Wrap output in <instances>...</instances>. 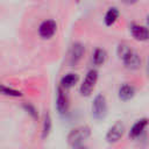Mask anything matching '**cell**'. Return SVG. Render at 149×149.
Listing matches in <instances>:
<instances>
[{"label":"cell","instance_id":"cell-1","mask_svg":"<svg viewBox=\"0 0 149 149\" xmlns=\"http://www.w3.org/2000/svg\"><path fill=\"white\" fill-rule=\"evenodd\" d=\"M118 55L122 59L125 66L129 70H136L141 66V57L139 54L133 50L130 47H128L125 43L119 44L118 47Z\"/></svg>","mask_w":149,"mask_h":149},{"label":"cell","instance_id":"cell-2","mask_svg":"<svg viewBox=\"0 0 149 149\" xmlns=\"http://www.w3.org/2000/svg\"><path fill=\"white\" fill-rule=\"evenodd\" d=\"M91 135V129L87 126H79L72 129L68 135V141L72 146L81 144L85 140H87Z\"/></svg>","mask_w":149,"mask_h":149},{"label":"cell","instance_id":"cell-3","mask_svg":"<svg viewBox=\"0 0 149 149\" xmlns=\"http://www.w3.org/2000/svg\"><path fill=\"white\" fill-rule=\"evenodd\" d=\"M107 114V101L105 95L98 94L92 102V115L97 120H101Z\"/></svg>","mask_w":149,"mask_h":149},{"label":"cell","instance_id":"cell-4","mask_svg":"<svg viewBox=\"0 0 149 149\" xmlns=\"http://www.w3.org/2000/svg\"><path fill=\"white\" fill-rule=\"evenodd\" d=\"M98 80V71L97 70H90L84 79V81L80 85V94L81 95H90L95 86V83Z\"/></svg>","mask_w":149,"mask_h":149},{"label":"cell","instance_id":"cell-5","mask_svg":"<svg viewBox=\"0 0 149 149\" xmlns=\"http://www.w3.org/2000/svg\"><path fill=\"white\" fill-rule=\"evenodd\" d=\"M57 30V23L56 21L49 19V20H44L40 26H38V35L47 40V38H50L55 35Z\"/></svg>","mask_w":149,"mask_h":149},{"label":"cell","instance_id":"cell-6","mask_svg":"<svg viewBox=\"0 0 149 149\" xmlns=\"http://www.w3.org/2000/svg\"><path fill=\"white\" fill-rule=\"evenodd\" d=\"M123 133H125V125L121 121H118L112 127H109V129L107 130L106 140L109 143H115L122 137Z\"/></svg>","mask_w":149,"mask_h":149},{"label":"cell","instance_id":"cell-7","mask_svg":"<svg viewBox=\"0 0 149 149\" xmlns=\"http://www.w3.org/2000/svg\"><path fill=\"white\" fill-rule=\"evenodd\" d=\"M84 52H85V48L81 43L72 44V47L70 49V52H69V63H70V65H76L81 59V57L84 56Z\"/></svg>","mask_w":149,"mask_h":149},{"label":"cell","instance_id":"cell-8","mask_svg":"<svg viewBox=\"0 0 149 149\" xmlns=\"http://www.w3.org/2000/svg\"><path fill=\"white\" fill-rule=\"evenodd\" d=\"M56 108L61 114H64L68 112L69 108V99L65 93V91L62 87L57 88V97H56Z\"/></svg>","mask_w":149,"mask_h":149},{"label":"cell","instance_id":"cell-9","mask_svg":"<svg viewBox=\"0 0 149 149\" xmlns=\"http://www.w3.org/2000/svg\"><path fill=\"white\" fill-rule=\"evenodd\" d=\"M130 33H132L133 37L137 41H147L149 37V33H148L147 27L141 26V24L133 23L130 26Z\"/></svg>","mask_w":149,"mask_h":149},{"label":"cell","instance_id":"cell-10","mask_svg":"<svg viewBox=\"0 0 149 149\" xmlns=\"http://www.w3.org/2000/svg\"><path fill=\"white\" fill-rule=\"evenodd\" d=\"M147 125H148V120H147L146 118L137 120V121L132 126V128H130V130H129V136H130L132 139L139 137V136L144 132Z\"/></svg>","mask_w":149,"mask_h":149},{"label":"cell","instance_id":"cell-11","mask_svg":"<svg viewBox=\"0 0 149 149\" xmlns=\"http://www.w3.org/2000/svg\"><path fill=\"white\" fill-rule=\"evenodd\" d=\"M118 94H119V98H120L122 101H128V100H130V99L134 97V94H135V88H134V86L130 85V84H123V85L120 86Z\"/></svg>","mask_w":149,"mask_h":149},{"label":"cell","instance_id":"cell-12","mask_svg":"<svg viewBox=\"0 0 149 149\" xmlns=\"http://www.w3.org/2000/svg\"><path fill=\"white\" fill-rule=\"evenodd\" d=\"M78 81V74L77 73H68L62 77L61 79V86L63 90H68L73 87Z\"/></svg>","mask_w":149,"mask_h":149},{"label":"cell","instance_id":"cell-13","mask_svg":"<svg viewBox=\"0 0 149 149\" xmlns=\"http://www.w3.org/2000/svg\"><path fill=\"white\" fill-rule=\"evenodd\" d=\"M119 15H120V12H119V9L116 7H109L108 10L105 14V19H104L105 24L106 26H112L118 20Z\"/></svg>","mask_w":149,"mask_h":149},{"label":"cell","instance_id":"cell-14","mask_svg":"<svg viewBox=\"0 0 149 149\" xmlns=\"http://www.w3.org/2000/svg\"><path fill=\"white\" fill-rule=\"evenodd\" d=\"M106 57H107V54L104 49H95L94 52H93V56H92V62L94 65H101L105 61H106Z\"/></svg>","mask_w":149,"mask_h":149},{"label":"cell","instance_id":"cell-15","mask_svg":"<svg viewBox=\"0 0 149 149\" xmlns=\"http://www.w3.org/2000/svg\"><path fill=\"white\" fill-rule=\"evenodd\" d=\"M0 93L1 94H6V95H10V97H21V92L14 88H9L2 84H0Z\"/></svg>","mask_w":149,"mask_h":149},{"label":"cell","instance_id":"cell-16","mask_svg":"<svg viewBox=\"0 0 149 149\" xmlns=\"http://www.w3.org/2000/svg\"><path fill=\"white\" fill-rule=\"evenodd\" d=\"M51 129V119L49 114L44 115V121H43V137L48 136Z\"/></svg>","mask_w":149,"mask_h":149},{"label":"cell","instance_id":"cell-17","mask_svg":"<svg viewBox=\"0 0 149 149\" xmlns=\"http://www.w3.org/2000/svg\"><path fill=\"white\" fill-rule=\"evenodd\" d=\"M73 149H87V148L83 144H78V146H73Z\"/></svg>","mask_w":149,"mask_h":149}]
</instances>
